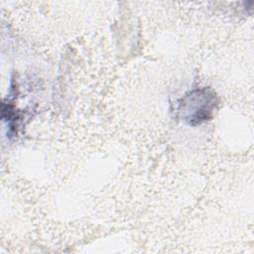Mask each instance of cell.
<instances>
[{"mask_svg": "<svg viewBox=\"0 0 254 254\" xmlns=\"http://www.w3.org/2000/svg\"><path fill=\"white\" fill-rule=\"evenodd\" d=\"M216 104L215 92L209 87H201L186 93L179 103L178 110L182 120L195 126L211 118Z\"/></svg>", "mask_w": 254, "mask_h": 254, "instance_id": "obj_1", "label": "cell"}]
</instances>
